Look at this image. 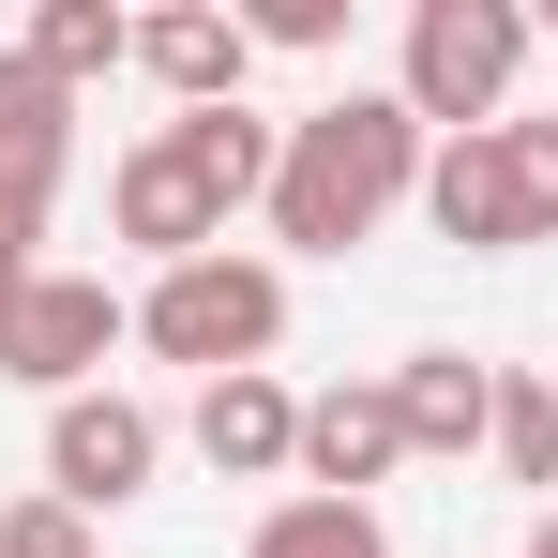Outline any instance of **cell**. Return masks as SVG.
<instances>
[{
    "mask_svg": "<svg viewBox=\"0 0 558 558\" xmlns=\"http://www.w3.org/2000/svg\"><path fill=\"white\" fill-rule=\"evenodd\" d=\"M408 468V408H392V377H332V392H302V498H363Z\"/></svg>",
    "mask_w": 558,
    "mask_h": 558,
    "instance_id": "9",
    "label": "cell"
},
{
    "mask_svg": "<svg viewBox=\"0 0 558 558\" xmlns=\"http://www.w3.org/2000/svg\"><path fill=\"white\" fill-rule=\"evenodd\" d=\"M242 558H392V529H377V498H272Z\"/></svg>",
    "mask_w": 558,
    "mask_h": 558,
    "instance_id": "14",
    "label": "cell"
},
{
    "mask_svg": "<svg viewBox=\"0 0 558 558\" xmlns=\"http://www.w3.org/2000/svg\"><path fill=\"white\" fill-rule=\"evenodd\" d=\"M483 453H498V483L544 498L558 483V377H498V438H483Z\"/></svg>",
    "mask_w": 558,
    "mask_h": 558,
    "instance_id": "16",
    "label": "cell"
},
{
    "mask_svg": "<svg viewBox=\"0 0 558 558\" xmlns=\"http://www.w3.org/2000/svg\"><path fill=\"white\" fill-rule=\"evenodd\" d=\"M0 558H92V513L31 483V498H0Z\"/></svg>",
    "mask_w": 558,
    "mask_h": 558,
    "instance_id": "17",
    "label": "cell"
},
{
    "mask_svg": "<svg viewBox=\"0 0 558 558\" xmlns=\"http://www.w3.org/2000/svg\"><path fill=\"white\" fill-rule=\"evenodd\" d=\"M31 272H46V257H15V242H0V317H15V302H31Z\"/></svg>",
    "mask_w": 558,
    "mask_h": 558,
    "instance_id": "19",
    "label": "cell"
},
{
    "mask_svg": "<svg viewBox=\"0 0 558 558\" xmlns=\"http://www.w3.org/2000/svg\"><path fill=\"white\" fill-rule=\"evenodd\" d=\"M136 76H151L167 106H242L257 31H242L227 0H167V15H136Z\"/></svg>",
    "mask_w": 558,
    "mask_h": 558,
    "instance_id": "10",
    "label": "cell"
},
{
    "mask_svg": "<svg viewBox=\"0 0 558 558\" xmlns=\"http://www.w3.org/2000/svg\"><path fill=\"white\" fill-rule=\"evenodd\" d=\"M121 332H136V302L106 272H31V302L0 317V377L46 392V408H76V392H106V348Z\"/></svg>",
    "mask_w": 558,
    "mask_h": 558,
    "instance_id": "5",
    "label": "cell"
},
{
    "mask_svg": "<svg viewBox=\"0 0 558 558\" xmlns=\"http://www.w3.org/2000/svg\"><path fill=\"white\" fill-rule=\"evenodd\" d=\"M242 31H257V46H287V61H317V46L348 31V0H257Z\"/></svg>",
    "mask_w": 558,
    "mask_h": 558,
    "instance_id": "18",
    "label": "cell"
},
{
    "mask_svg": "<svg viewBox=\"0 0 558 558\" xmlns=\"http://www.w3.org/2000/svg\"><path fill=\"white\" fill-rule=\"evenodd\" d=\"M423 167H438V136L408 121V92H332V106H302V121H287V167H272V242L348 257V242L392 227V196H423Z\"/></svg>",
    "mask_w": 558,
    "mask_h": 558,
    "instance_id": "1",
    "label": "cell"
},
{
    "mask_svg": "<svg viewBox=\"0 0 558 558\" xmlns=\"http://www.w3.org/2000/svg\"><path fill=\"white\" fill-rule=\"evenodd\" d=\"M106 227H121L151 272H182V257H211V242H227V211H211V182H196L182 151H167V121H151V136L106 167Z\"/></svg>",
    "mask_w": 558,
    "mask_h": 558,
    "instance_id": "8",
    "label": "cell"
},
{
    "mask_svg": "<svg viewBox=\"0 0 558 558\" xmlns=\"http://www.w3.org/2000/svg\"><path fill=\"white\" fill-rule=\"evenodd\" d=\"M182 438H196L211 483H302V392H287L272 363H257V377H196Z\"/></svg>",
    "mask_w": 558,
    "mask_h": 558,
    "instance_id": "7",
    "label": "cell"
},
{
    "mask_svg": "<svg viewBox=\"0 0 558 558\" xmlns=\"http://www.w3.org/2000/svg\"><path fill=\"white\" fill-rule=\"evenodd\" d=\"M529 151H544V182H558V106H544V121H529Z\"/></svg>",
    "mask_w": 558,
    "mask_h": 558,
    "instance_id": "20",
    "label": "cell"
},
{
    "mask_svg": "<svg viewBox=\"0 0 558 558\" xmlns=\"http://www.w3.org/2000/svg\"><path fill=\"white\" fill-rule=\"evenodd\" d=\"M423 211H438V242H468V257L558 242V182H544V151H529V121L438 136V167H423Z\"/></svg>",
    "mask_w": 558,
    "mask_h": 558,
    "instance_id": "4",
    "label": "cell"
},
{
    "mask_svg": "<svg viewBox=\"0 0 558 558\" xmlns=\"http://www.w3.org/2000/svg\"><path fill=\"white\" fill-rule=\"evenodd\" d=\"M136 348L182 363V377H257V363L287 348V272H272V257H242V242H211V257H182V272H151Z\"/></svg>",
    "mask_w": 558,
    "mask_h": 558,
    "instance_id": "2",
    "label": "cell"
},
{
    "mask_svg": "<svg viewBox=\"0 0 558 558\" xmlns=\"http://www.w3.org/2000/svg\"><path fill=\"white\" fill-rule=\"evenodd\" d=\"M392 408H408V453L468 468L498 438V363H468V348H423V363H392Z\"/></svg>",
    "mask_w": 558,
    "mask_h": 558,
    "instance_id": "11",
    "label": "cell"
},
{
    "mask_svg": "<svg viewBox=\"0 0 558 558\" xmlns=\"http://www.w3.org/2000/svg\"><path fill=\"white\" fill-rule=\"evenodd\" d=\"M167 151H182L196 182H211V211H272L287 121H257V106H182V121H167Z\"/></svg>",
    "mask_w": 558,
    "mask_h": 558,
    "instance_id": "12",
    "label": "cell"
},
{
    "mask_svg": "<svg viewBox=\"0 0 558 558\" xmlns=\"http://www.w3.org/2000/svg\"><path fill=\"white\" fill-rule=\"evenodd\" d=\"M544 31H558V0H544Z\"/></svg>",
    "mask_w": 558,
    "mask_h": 558,
    "instance_id": "22",
    "label": "cell"
},
{
    "mask_svg": "<svg viewBox=\"0 0 558 558\" xmlns=\"http://www.w3.org/2000/svg\"><path fill=\"white\" fill-rule=\"evenodd\" d=\"M151 468H167V423H151L136 392H76V408H46V498L121 513V498H151Z\"/></svg>",
    "mask_w": 558,
    "mask_h": 558,
    "instance_id": "6",
    "label": "cell"
},
{
    "mask_svg": "<svg viewBox=\"0 0 558 558\" xmlns=\"http://www.w3.org/2000/svg\"><path fill=\"white\" fill-rule=\"evenodd\" d=\"M529 76V0H408V121L423 136H483Z\"/></svg>",
    "mask_w": 558,
    "mask_h": 558,
    "instance_id": "3",
    "label": "cell"
},
{
    "mask_svg": "<svg viewBox=\"0 0 558 558\" xmlns=\"http://www.w3.org/2000/svg\"><path fill=\"white\" fill-rule=\"evenodd\" d=\"M529 558H558V498H544V529H529Z\"/></svg>",
    "mask_w": 558,
    "mask_h": 558,
    "instance_id": "21",
    "label": "cell"
},
{
    "mask_svg": "<svg viewBox=\"0 0 558 558\" xmlns=\"http://www.w3.org/2000/svg\"><path fill=\"white\" fill-rule=\"evenodd\" d=\"M61 167H76V92H61L31 46H0V182L61 196Z\"/></svg>",
    "mask_w": 558,
    "mask_h": 558,
    "instance_id": "13",
    "label": "cell"
},
{
    "mask_svg": "<svg viewBox=\"0 0 558 558\" xmlns=\"http://www.w3.org/2000/svg\"><path fill=\"white\" fill-rule=\"evenodd\" d=\"M31 61H46L61 92H92V76L136 61V15H121V0H46V15H31Z\"/></svg>",
    "mask_w": 558,
    "mask_h": 558,
    "instance_id": "15",
    "label": "cell"
}]
</instances>
